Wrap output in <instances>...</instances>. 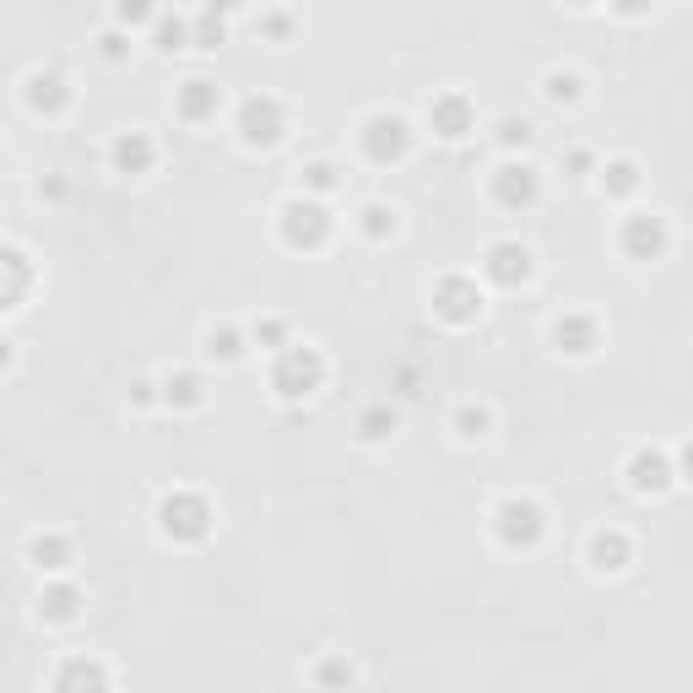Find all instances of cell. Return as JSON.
Wrapping results in <instances>:
<instances>
[{
  "instance_id": "1",
  "label": "cell",
  "mask_w": 693,
  "mask_h": 693,
  "mask_svg": "<svg viewBox=\"0 0 693 693\" xmlns=\"http://www.w3.org/2000/svg\"><path fill=\"white\" fill-rule=\"evenodd\" d=\"M206 504L195 499V493H174V499H163V536H174V542H200L206 536Z\"/></svg>"
},
{
  "instance_id": "2",
  "label": "cell",
  "mask_w": 693,
  "mask_h": 693,
  "mask_svg": "<svg viewBox=\"0 0 693 693\" xmlns=\"http://www.w3.org/2000/svg\"><path fill=\"white\" fill-rule=\"evenodd\" d=\"M239 130H244L249 147H271L276 135H282V103L276 98H249L239 109Z\"/></svg>"
},
{
  "instance_id": "3",
  "label": "cell",
  "mask_w": 693,
  "mask_h": 693,
  "mask_svg": "<svg viewBox=\"0 0 693 693\" xmlns=\"http://www.w3.org/2000/svg\"><path fill=\"white\" fill-rule=\"evenodd\" d=\"M314 385H320V358L304 353V346L282 353V363H276V390L282 395H309Z\"/></svg>"
},
{
  "instance_id": "4",
  "label": "cell",
  "mask_w": 693,
  "mask_h": 693,
  "mask_svg": "<svg viewBox=\"0 0 693 693\" xmlns=\"http://www.w3.org/2000/svg\"><path fill=\"white\" fill-rule=\"evenodd\" d=\"M499 536H504L510 547H531V542L542 536V510L526 504V499H510V504L499 510Z\"/></svg>"
},
{
  "instance_id": "5",
  "label": "cell",
  "mask_w": 693,
  "mask_h": 693,
  "mask_svg": "<svg viewBox=\"0 0 693 693\" xmlns=\"http://www.w3.org/2000/svg\"><path fill=\"white\" fill-rule=\"evenodd\" d=\"M325 228H330V223H325V212H320L314 200H293L288 212H282V233H288V244H320Z\"/></svg>"
},
{
  "instance_id": "6",
  "label": "cell",
  "mask_w": 693,
  "mask_h": 693,
  "mask_svg": "<svg viewBox=\"0 0 693 693\" xmlns=\"http://www.w3.org/2000/svg\"><path fill=\"white\" fill-rule=\"evenodd\" d=\"M363 147H369V158H374V163L401 158V152H406V125H401V119H369V130H363Z\"/></svg>"
},
{
  "instance_id": "7",
  "label": "cell",
  "mask_w": 693,
  "mask_h": 693,
  "mask_svg": "<svg viewBox=\"0 0 693 693\" xmlns=\"http://www.w3.org/2000/svg\"><path fill=\"white\" fill-rule=\"evenodd\" d=\"M488 276H493V282H504V288H515V282H526V276H531V255H526L520 244H493V249H488Z\"/></svg>"
},
{
  "instance_id": "8",
  "label": "cell",
  "mask_w": 693,
  "mask_h": 693,
  "mask_svg": "<svg viewBox=\"0 0 693 693\" xmlns=\"http://www.w3.org/2000/svg\"><path fill=\"white\" fill-rule=\"evenodd\" d=\"M623 249L640 255V260L661 255V249H666V228H661V217H634L629 228H623Z\"/></svg>"
},
{
  "instance_id": "9",
  "label": "cell",
  "mask_w": 693,
  "mask_h": 693,
  "mask_svg": "<svg viewBox=\"0 0 693 693\" xmlns=\"http://www.w3.org/2000/svg\"><path fill=\"white\" fill-rule=\"evenodd\" d=\"M493 195H499L504 206H531V200H536V174H531L526 163H520V168L510 163V168H499V179H493Z\"/></svg>"
},
{
  "instance_id": "10",
  "label": "cell",
  "mask_w": 693,
  "mask_h": 693,
  "mask_svg": "<svg viewBox=\"0 0 693 693\" xmlns=\"http://www.w3.org/2000/svg\"><path fill=\"white\" fill-rule=\"evenodd\" d=\"M114 168L119 174H147L152 168V142L142 130H130V135H119L114 142Z\"/></svg>"
},
{
  "instance_id": "11",
  "label": "cell",
  "mask_w": 693,
  "mask_h": 693,
  "mask_svg": "<svg viewBox=\"0 0 693 693\" xmlns=\"http://www.w3.org/2000/svg\"><path fill=\"white\" fill-rule=\"evenodd\" d=\"M434 304H439V309H444L450 320H471V314L482 309V298H477V288H471V282H461V276H450V282L439 288V298H434Z\"/></svg>"
},
{
  "instance_id": "12",
  "label": "cell",
  "mask_w": 693,
  "mask_h": 693,
  "mask_svg": "<svg viewBox=\"0 0 693 693\" xmlns=\"http://www.w3.org/2000/svg\"><path fill=\"white\" fill-rule=\"evenodd\" d=\"M77 607H82L77 585H44L38 591V617H49V623H71Z\"/></svg>"
},
{
  "instance_id": "13",
  "label": "cell",
  "mask_w": 693,
  "mask_h": 693,
  "mask_svg": "<svg viewBox=\"0 0 693 693\" xmlns=\"http://www.w3.org/2000/svg\"><path fill=\"white\" fill-rule=\"evenodd\" d=\"M28 109H33V114H54V109H65V82L49 77V71H33V77H28Z\"/></svg>"
},
{
  "instance_id": "14",
  "label": "cell",
  "mask_w": 693,
  "mask_h": 693,
  "mask_svg": "<svg viewBox=\"0 0 693 693\" xmlns=\"http://www.w3.org/2000/svg\"><path fill=\"white\" fill-rule=\"evenodd\" d=\"M28 558H33L38 575H60L65 564H71V547H65V536H33Z\"/></svg>"
},
{
  "instance_id": "15",
  "label": "cell",
  "mask_w": 693,
  "mask_h": 693,
  "mask_svg": "<svg viewBox=\"0 0 693 693\" xmlns=\"http://www.w3.org/2000/svg\"><path fill=\"white\" fill-rule=\"evenodd\" d=\"M552 336H558V346H564V353H575V358H585L591 346H596V325H591L585 314L558 320V330H552Z\"/></svg>"
},
{
  "instance_id": "16",
  "label": "cell",
  "mask_w": 693,
  "mask_h": 693,
  "mask_svg": "<svg viewBox=\"0 0 693 693\" xmlns=\"http://www.w3.org/2000/svg\"><path fill=\"white\" fill-rule=\"evenodd\" d=\"M428 119H434L439 135H450V142H455V135H466V125H471V114H466L461 98H439V103L428 109Z\"/></svg>"
},
{
  "instance_id": "17",
  "label": "cell",
  "mask_w": 693,
  "mask_h": 693,
  "mask_svg": "<svg viewBox=\"0 0 693 693\" xmlns=\"http://www.w3.org/2000/svg\"><path fill=\"white\" fill-rule=\"evenodd\" d=\"M591 558H596V569H607V575H617L623 564H629V542H623L617 531H601V536L591 542Z\"/></svg>"
},
{
  "instance_id": "18",
  "label": "cell",
  "mask_w": 693,
  "mask_h": 693,
  "mask_svg": "<svg viewBox=\"0 0 693 693\" xmlns=\"http://www.w3.org/2000/svg\"><path fill=\"white\" fill-rule=\"evenodd\" d=\"M103 682H109V672L93 666V661H65L54 672V688H103Z\"/></svg>"
},
{
  "instance_id": "19",
  "label": "cell",
  "mask_w": 693,
  "mask_h": 693,
  "mask_svg": "<svg viewBox=\"0 0 693 693\" xmlns=\"http://www.w3.org/2000/svg\"><path fill=\"white\" fill-rule=\"evenodd\" d=\"M179 109H184L190 119H206V114H217V87H212V82H184V93H179Z\"/></svg>"
},
{
  "instance_id": "20",
  "label": "cell",
  "mask_w": 693,
  "mask_h": 693,
  "mask_svg": "<svg viewBox=\"0 0 693 693\" xmlns=\"http://www.w3.org/2000/svg\"><path fill=\"white\" fill-rule=\"evenodd\" d=\"M629 471H634V488H640V493H661V488H666V461H661V455H634Z\"/></svg>"
},
{
  "instance_id": "21",
  "label": "cell",
  "mask_w": 693,
  "mask_h": 693,
  "mask_svg": "<svg viewBox=\"0 0 693 693\" xmlns=\"http://www.w3.org/2000/svg\"><path fill=\"white\" fill-rule=\"evenodd\" d=\"M6 271H12L6 309H17V304H22V288H28V255H22V249H6Z\"/></svg>"
},
{
  "instance_id": "22",
  "label": "cell",
  "mask_w": 693,
  "mask_h": 693,
  "mask_svg": "<svg viewBox=\"0 0 693 693\" xmlns=\"http://www.w3.org/2000/svg\"><path fill=\"white\" fill-rule=\"evenodd\" d=\"M168 401L174 406H195L200 401V379L195 374H168Z\"/></svg>"
},
{
  "instance_id": "23",
  "label": "cell",
  "mask_w": 693,
  "mask_h": 693,
  "mask_svg": "<svg viewBox=\"0 0 693 693\" xmlns=\"http://www.w3.org/2000/svg\"><path fill=\"white\" fill-rule=\"evenodd\" d=\"M152 12H158L152 0H119V6H114V17H119L125 28H142V22H147Z\"/></svg>"
},
{
  "instance_id": "24",
  "label": "cell",
  "mask_w": 693,
  "mask_h": 693,
  "mask_svg": "<svg viewBox=\"0 0 693 693\" xmlns=\"http://www.w3.org/2000/svg\"><path fill=\"white\" fill-rule=\"evenodd\" d=\"M634 184H640V179H634L629 163H612V168H607V190H612V195H629Z\"/></svg>"
},
{
  "instance_id": "25",
  "label": "cell",
  "mask_w": 693,
  "mask_h": 693,
  "mask_svg": "<svg viewBox=\"0 0 693 693\" xmlns=\"http://www.w3.org/2000/svg\"><path fill=\"white\" fill-rule=\"evenodd\" d=\"M195 44H200V49H217V44H223V22L200 17V22H195Z\"/></svg>"
},
{
  "instance_id": "26",
  "label": "cell",
  "mask_w": 693,
  "mask_h": 693,
  "mask_svg": "<svg viewBox=\"0 0 693 693\" xmlns=\"http://www.w3.org/2000/svg\"><path fill=\"white\" fill-rule=\"evenodd\" d=\"M158 49H184V22H158Z\"/></svg>"
},
{
  "instance_id": "27",
  "label": "cell",
  "mask_w": 693,
  "mask_h": 693,
  "mask_svg": "<svg viewBox=\"0 0 693 693\" xmlns=\"http://www.w3.org/2000/svg\"><path fill=\"white\" fill-rule=\"evenodd\" d=\"M363 228H369V233H374V239H379V233H385V228H395V217H390V212H385V206H369V212H363Z\"/></svg>"
},
{
  "instance_id": "28",
  "label": "cell",
  "mask_w": 693,
  "mask_h": 693,
  "mask_svg": "<svg viewBox=\"0 0 693 693\" xmlns=\"http://www.w3.org/2000/svg\"><path fill=\"white\" fill-rule=\"evenodd\" d=\"M499 135H504V147H515V142L526 147V142H531V125H526V119H520V125H515V119H504V125H499Z\"/></svg>"
},
{
  "instance_id": "29",
  "label": "cell",
  "mask_w": 693,
  "mask_h": 693,
  "mask_svg": "<svg viewBox=\"0 0 693 693\" xmlns=\"http://www.w3.org/2000/svg\"><path fill=\"white\" fill-rule=\"evenodd\" d=\"M575 77H547V98H575Z\"/></svg>"
},
{
  "instance_id": "30",
  "label": "cell",
  "mask_w": 693,
  "mask_h": 693,
  "mask_svg": "<svg viewBox=\"0 0 693 693\" xmlns=\"http://www.w3.org/2000/svg\"><path fill=\"white\" fill-rule=\"evenodd\" d=\"M212 353H217V358H239V341H233V330L212 336Z\"/></svg>"
},
{
  "instance_id": "31",
  "label": "cell",
  "mask_w": 693,
  "mask_h": 693,
  "mask_svg": "<svg viewBox=\"0 0 693 693\" xmlns=\"http://www.w3.org/2000/svg\"><path fill=\"white\" fill-rule=\"evenodd\" d=\"M363 439H385V412H369L363 418Z\"/></svg>"
},
{
  "instance_id": "32",
  "label": "cell",
  "mask_w": 693,
  "mask_h": 693,
  "mask_svg": "<svg viewBox=\"0 0 693 693\" xmlns=\"http://www.w3.org/2000/svg\"><path fill=\"white\" fill-rule=\"evenodd\" d=\"M103 54H109V60H125V33H103Z\"/></svg>"
},
{
  "instance_id": "33",
  "label": "cell",
  "mask_w": 693,
  "mask_h": 693,
  "mask_svg": "<svg viewBox=\"0 0 693 693\" xmlns=\"http://www.w3.org/2000/svg\"><path fill=\"white\" fill-rule=\"evenodd\" d=\"M309 184H314V190H330V168H325V163H314V168H309Z\"/></svg>"
},
{
  "instance_id": "34",
  "label": "cell",
  "mask_w": 693,
  "mask_h": 693,
  "mask_svg": "<svg viewBox=\"0 0 693 693\" xmlns=\"http://www.w3.org/2000/svg\"><path fill=\"white\" fill-rule=\"evenodd\" d=\"M650 0H617V12H645Z\"/></svg>"
},
{
  "instance_id": "35",
  "label": "cell",
  "mask_w": 693,
  "mask_h": 693,
  "mask_svg": "<svg viewBox=\"0 0 693 693\" xmlns=\"http://www.w3.org/2000/svg\"><path fill=\"white\" fill-rule=\"evenodd\" d=\"M682 477H688V482H693V444H688V450H682Z\"/></svg>"
},
{
  "instance_id": "36",
  "label": "cell",
  "mask_w": 693,
  "mask_h": 693,
  "mask_svg": "<svg viewBox=\"0 0 693 693\" xmlns=\"http://www.w3.org/2000/svg\"><path fill=\"white\" fill-rule=\"evenodd\" d=\"M217 6H223V12H233V6H239V0H212V12H217Z\"/></svg>"
},
{
  "instance_id": "37",
  "label": "cell",
  "mask_w": 693,
  "mask_h": 693,
  "mask_svg": "<svg viewBox=\"0 0 693 693\" xmlns=\"http://www.w3.org/2000/svg\"><path fill=\"white\" fill-rule=\"evenodd\" d=\"M575 6H585V0H575Z\"/></svg>"
}]
</instances>
